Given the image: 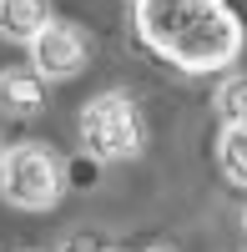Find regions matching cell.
I'll use <instances>...</instances> for the list:
<instances>
[{
  "instance_id": "1",
  "label": "cell",
  "mask_w": 247,
  "mask_h": 252,
  "mask_svg": "<svg viewBox=\"0 0 247 252\" xmlns=\"http://www.w3.org/2000/svg\"><path fill=\"white\" fill-rule=\"evenodd\" d=\"M136 40L182 76H217L242 61L247 26L227 0H131Z\"/></svg>"
},
{
  "instance_id": "4",
  "label": "cell",
  "mask_w": 247,
  "mask_h": 252,
  "mask_svg": "<svg viewBox=\"0 0 247 252\" xmlns=\"http://www.w3.org/2000/svg\"><path fill=\"white\" fill-rule=\"evenodd\" d=\"M26 51H31V71H35L40 81H71V76L86 71L91 40H86L81 26H71V20H51Z\"/></svg>"
},
{
  "instance_id": "5",
  "label": "cell",
  "mask_w": 247,
  "mask_h": 252,
  "mask_svg": "<svg viewBox=\"0 0 247 252\" xmlns=\"http://www.w3.org/2000/svg\"><path fill=\"white\" fill-rule=\"evenodd\" d=\"M46 111V81L35 71H0V116L31 121Z\"/></svg>"
},
{
  "instance_id": "9",
  "label": "cell",
  "mask_w": 247,
  "mask_h": 252,
  "mask_svg": "<svg viewBox=\"0 0 247 252\" xmlns=\"http://www.w3.org/2000/svg\"><path fill=\"white\" fill-rule=\"evenodd\" d=\"M0 161H5V141H0Z\"/></svg>"
},
{
  "instance_id": "10",
  "label": "cell",
  "mask_w": 247,
  "mask_h": 252,
  "mask_svg": "<svg viewBox=\"0 0 247 252\" xmlns=\"http://www.w3.org/2000/svg\"><path fill=\"white\" fill-rule=\"evenodd\" d=\"M152 252H167V247H152Z\"/></svg>"
},
{
  "instance_id": "2",
  "label": "cell",
  "mask_w": 247,
  "mask_h": 252,
  "mask_svg": "<svg viewBox=\"0 0 247 252\" xmlns=\"http://www.w3.org/2000/svg\"><path fill=\"white\" fill-rule=\"evenodd\" d=\"M76 126H81L86 157H96V161H131V157H141V146H147V121H141L136 101L126 91L91 96L86 106H81Z\"/></svg>"
},
{
  "instance_id": "11",
  "label": "cell",
  "mask_w": 247,
  "mask_h": 252,
  "mask_svg": "<svg viewBox=\"0 0 247 252\" xmlns=\"http://www.w3.org/2000/svg\"><path fill=\"white\" fill-rule=\"evenodd\" d=\"M242 227H247V212H242Z\"/></svg>"
},
{
  "instance_id": "7",
  "label": "cell",
  "mask_w": 247,
  "mask_h": 252,
  "mask_svg": "<svg viewBox=\"0 0 247 252\" xmlns=\"http://www.w3.org/2000/svg\"><path fill=\"white\" fill-rule=\"evenodd\" d=\"M217 166H222V177L232 187H247V126H222Z\"/></svg>"
},
{
  "instance_id": "6",
  "label": "cell",
  "mask_w": 247,
  "mask_h": 252,
  "mask_svg": "<svg viewBox=\"0 0 247 252\" xmlns=\"http://www.w3.org/2000/svg\"><path fill=\"white\" fill-rule=\"evenodd\" d=\"M51 20H56L51 0H0V35L15 46H31Z\"/></svg>"
},
{
  "instance_id": "8",
  "label": "cell",
  "mask_w": 247,
  "mask_h": 252,
  "mask_svg": "<svg viewBox=\"0 0 247 252\" xmlns=\"http://www.w3.org/2000/svg\"><path fill=\"white\" fill-rule=\"evenodd\" d=\"M212 106L222 116V126H247V76H227L212 96Z\"/></svg>"
},
{
  "instance_id": "3",
  "label": "cell",
  "mask_w": 247,
  "mask_h": 252,
  "mask_svg": "<svg viewBox=\"0 0 247 252\" xmlns=\"http://www.w3.org/2000/svg\"><path fill=\"white\" fill-rule=\"evenodd\" d=\"M66 161L40 141H20L0 161V197L20 212H51L66 192Z\"/></svg>"
}]
</instances>
